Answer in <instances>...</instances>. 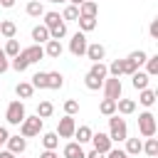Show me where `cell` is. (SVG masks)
<instances>
[{
    "mask_svg": "<svg viewBox=\"0 0 158 158\" xmlns=\"http://www.w3.org/2000/svg\"><path fill=\"white\" fill-rule=\"evenodd\" d=\"M42 17H44V22H42V25H44L47 30H52L54 25H59V22H62V15H59V12H44Z\"/></svg>",
    "mask_w": 158,
    "mask_h": 158,
    "instance_id": "cell-30",
    "label": "cell"
},
{
    "mask_svg": "<svg viewBox=\"0 0 158 158\" xmlns=\"http://www.w3.org/2000/svg\"><path fill=\"white\" fill-rule=\"evenodd\" d=\"M0 158H17V156L10 153V151H0Z\"/></svg>",
    "mask_w": 158,
    "mask_h": 158,
    "instance_id": "cell-48",
    "label": "cell"
},
{
    "mask_svg": "<svg viewBox=\"0 0 158 158\" xmlns=\"http://www.w3.org/2000/svg\"><path fill=\"white\" fill-rule=\"evenodd\" d=\"M74 128H77V121H74V116H64V118H59V123H57V136L59 138H74Z\"/></svg>",
    "mask_w": 158,
    "mask_h": 158,
    "instance_id": "cell-7",
    "label": "cell"
},
{
    "mask_svg": "<svg viewBox=\"0 0 158 158\" xmlns=\"http://www.w3.org/2000/svg\"><path fill=\"white\" fill-rule=\"evenodd\" d=\"M86 44H89V42H86V32L79 30V32H74L72 40H69V52H72L74 57H81V54L86 52Z\"/></svg>",
    "mask_w": 158,
    "mask_h": 158,
    "instance_id": "cell-6",
    "label": "cell"
},
{
    "mask_svg": "<svg viewBox=\"0 0 158 158\" xmlns=\"http://www.w3.org/2000/svg\"><path fill=\"white\" fill-rule=\"evenodd\" d=\"M136 69H138V67H136V62H131V59L126 57V59H123V74H128V77H131Z\"/></svg>",
    "mask_w": 158,
    "mask_h": 158,
    "instance_id": "cell-44",
    "label": "cell"
},
{
    "mask_svg": "<svg viewBox=\"0 0 158 158\" xmlns=\"http://www.w3.org/2000/svg\"><path fill=\"white\" fill-rule=\"evenodd\" d=\"M77 22H79V30H81V32H91V30H96V17L79 15V17H77Z\"/></svg>",
    "mask_w": 158,
    "mask_h": 158,
    "instance_id": "cell-23",
    "label": "cell"
},
{
    "mask_svg": "<svg viewBox=\"0 0 158 158\" xmlns=\"http://www.w3.org/2000/svg\"><path fill=\"white\" fill-rule=\"evenodd\" d=\"M96 12H99V2H96V0H84V2L79 5V15L96 17Z\"/></svg>",
    "mask_w": 158,
    "mask_h": 158,
    "instance_id": "cell-16",
    "label": "cell"
},
{
    "mask_svg": "<svg viewBox=\"0 0 158 158\" xmlns=\"http://www.w3.org/2000/svg\"><path fill=\"white\" fill-rule=\"evenodd\" d=\"M0 5H2V7H12V5H15V0H0Z\"/></svg>",
    "mask_w": 158,
    "mask_h": 158,
    "instance_id": "cell-49",
    "label": "cell"
},
{
    "mask_svg": "<svg viewBox=\"0 0 158 158\" xmlns=\"http://www.w3.org/2000/svg\"><path fill=\"white\" fill-rule=\"evenodd\" d=\"M64 86V77L59 72H47V89H62Z\"/></svg>",
    "mask_w": 158,
    "mask_h": 158,
    "instance_id": "cell-19",
    "label": "cell"
},
{
    "mask_svg": "<svg viewBox=\"0 0 158 158\" xmlns=\"http://www.w3.org/2000/svg\"><path fill=\"white\" fill-rule=\"evenodd\" d=\"M25 10H27V15H30V17H42V15H44V7H42V2H40V0H30Z\"/></svg>",
    "mask_w": 158,
    "mask_h": 158,
    "instance_id": "cell-27",
    "label": "cell"
},
{
    "mask_svg": "<svg viewBox=\"0 0 158 158\" xmlns=\"http://www.w3.org/2000/svg\"><path fill=\"white\" fill-rule=\"evenodd\" d=\"M67 2H69V5H77V7H79V5L84 2V0H67Z\"/></svg>",
    "mask_w": 158,
    "mask_h": 158,
    "instance_id": "cell-50",
    "label": "cell"
},
{
    "mask_svg": "<svg viewBox=\"0 0 158 158\" xmlns=\"http://www.w3.org/2000/svg\"><path fill=\"white\" fill-rule=\"evenodd\" d=\"M141 153H146L148 158H156V156H158V138H153V136H151V138H146V143H143V151H141Z\"/></svg>",
    "mask_w": 158,
    "mask_h": 158,
    "instance_id": "cell-26",
    "label": "cell"
},
{
    "mask_svg": "<svg viewBox=\"0 0 158 158\" xmlns=\"http://www.w3.org/2000/svg\"><path fill=\"white\" fill-rule=\"evenodd\" d=\"M32 40H35V44L47 42V40H49V30H47L44 25H35V27H32Z\"/></svg>",
    "mask_w": 158,
    "mask_h": 158,
    "instance_id": "cell-17",
    "label": "cell"
},
{
    "mask_svg": "<svg viewBox=\"0 0 158 158\" xmlns=\"http://www.w3.org/2000/svg\"><path fill=\"white\" fill-rule=\"evenodd\" d=\"M25 116H27V111H25V104H22L20 99H15V101H10V104H7L5 118H7V123H10V126H20Z\"/></svg>",
    "mask_w": 158,
    "mask_h": 158,
    "instance_id": "cell-3",
    "label": "cell"
},
{
    "mask_svg": "<svg viewBox=\"0 0 158 158\" xmlns=\"http://www.w3.org/2000/svg\"><path fill=\"white\" fill-rule=\"evenodd\" d=\"M10 67H12L15 72H25L30 64H27V59H25L22 54H15V57H12V62H10Z\"/></svg>",
    "mask_w": 158,
    "mask_h": 158,
    "instance_id": "cell-36",
    "label": "cell"
},
{
    "mask_svg": "<svg viewBox=\"0 0 158 158\" xmlns=\"http://www.w3.org/2000/svg\"><path fill=\"white\" fill-rule=\"evenodd\" d=\"M62 37H67V25H64V20L49 30V40H62Z\"/></svg>",
    "mask_w": 158,
    "mask_h": 158,
    "instance_id": "cell-33",
    "label": "cell"
},
{
    "mask_svg": "<svg viewBox=\"0 0 158 158\" xmlns=\"http://www.w3.org/2000/svg\"><path fill=\"white\" fill-rule=\"evenodd\" d=\"M99 114H104V116L116 114V101H114V99H104V101L99 104Z\"/></svg>",
    "mask_w": 158,
    "mask_h": 158,
    "instance_id": "cell-32",
    "label": "cell"
},
{
    "mask_svg": "<svg viewBox=\"0 0 158 158\" xmlns=\"http://www.w3.org/2000/svg\"><path fill=\"white\" fill-rule=\"evenodd\" d=\"M146 57H148V54H146L143 49H136V52H131V54H128V59H131V62H136V67H141V64L146 62Z\"/></svg>",
    "mask_w": 158,
    "mask_h": 158,
    "instance_id": "cell-40",
    "label": "cell"
},
{
    "mask_svg": "<svg viewBox=\"0 0 158 158\" xmlns=\"http://www.w3.org/2000/svg\"><path fill=\"white\" fill-rule=\"evenodd\" d=\"M109 138H111V141H126V138H128L126 118H121L118 114H111V116H109Z\"/></svg>",
    "mask_w": 158,
    "mask_h": 158,
    "instance_id": "cell-1",
    "label": "cell"
},
{
    "mask_svg": "<svg viewBox=\"0 0 158 158\" xmlns=\"http://www.w3.org/2000/svg\"><path fill=\"white\" fill-rule=\"evenodd\" d=\"M54 114V104L52 101H40V106H37V116L40 118H49Z\"/></svg>",
    "mask_w": 158,
    "mask_h": 158,
    "instance_id": "cell-29",
    "label": "cell"
},
{
    "mask_svg": "<svg viewBox=\"0 0 158 158\" xmlns=\"http://www.w3.org/2000/svg\"><path fill=\"white\" fill-rule=\"evenodd\" d=\"M62 42L59 40H47L44 42V57H52V59H59L62 57Z\"/></svg>",
    "mask_w": 158,
    "mask_h": 158,
    "instance_id": "cell-13",
    "label": "cell"
},
{
    "mask_svg": "<svg viewBox=\"0 0 158 158\" xmlns=\"http://www.w3.org/2000/svg\"><path fill=\"white\" fill-rule=\"evenodd\" d=\"M20 54L27 59V64H35V62H40V59L44 57V47H42V44H32V47L20 49Z\"/></svg>",
    "mask_w": 158,
    "mask_h": 158,
    "instance_id": "cell-9",
    "label": "cell"
},
{
    "mask_svg": "<svg viewBox=\"0 0 158 158\" xmlns=\"http://www.w3.org/2000/svg\"><path fill=\"white\" fill-rule=\"evenodd\" d=\"M86 158H106V156H104V153H99V151H89V153H86Z\"/></svg>",
    "mask_w": 158,
    "mask_h": 158,
    "instance_id": "cell-47",
    "label": "cell"
},
{
    "mask_svg": "<svg viewBox=\"0 0 158 158\" xmlns=\"http://www.w3.org/2000/svg\"><path fill=\"white\" fill-rule=\"evenodd\" d=\"M89 74H94L96 79H101V81H104V79L109 77V69H106V64H104V62H94V64H91V69H89Z\"/></svg>",
    "mask_w": 158,
    "mask_h": 158,
    "instance_id": "cell-28",
    "label": "cell"
},
{
    "mask_svg": "<svg viewBox=\"0 0 158 158\" xmlns=\"http://www.w3.org/2000/svg\"><path fill=\"white\" fill-rule=\"evenodd\" d=\"M15 94H17L20 99H30V96L35 94V86H32L30 81H20V84L15 86Z\"/></svg>",
    "mask_w": 158,
    "mask_h": 158,
    "instance_id": "cell-24",
    "label": "cell"
},
{
    "mask_svg": "<svg viewBox=\"0 0 158 158\" xmlns=\"http://www.w3.org/2000/svg\"><path fill=\"white\" fill-rule=\"evenodd\" d=\"M35 89H47V72H37L32 74V81H30Z\"/></svg>",
    "mask_w": 158,
    "mask_h": 158,
    "instance_id": "cell-35",
    "label": "cell"
},
{
    "mask_svg": "<svg viewBox=\"0 0 158 158\" xmlns=\"http://www.w3.org/2000/svg\"><path fill=\"white\" fill-rule=\"evenodd\" d=\"M133 111H136V101H133V99H116V114L128 116V114H133Z\"/></svg>",
    "mask_w": 158,
    "mask_h": 158,
    "instance_id": "cell-15",
    "label": "cell"
},
{
    "mask_svg": "<svg viewBox=\"0 0 158 158\" xmlns=\"http://www.w3.org/2000/svg\"><path fill=\"white\" fill-rule=\"evenodd\" d=\"M77 111H79V101H77V99H67V101H64V114L74 116Z\"/></svg>",
    "mask_w": 158,
    "mask_h": 158,
    "instance_id": "cell-41",
    "label": "cell"
},
{
    "mask_svg": "<svg viewBox=\"0 0 158 158\" xmlns=\"http://www.w3.org/2000/svg\"><path fill=\"white\" fill-rule=\"evenodd\" d=\"M146 74L148 77H156L158 74V54H153V57H146Z\"/></svg>",
    "mask_w": 158,
    "mask_h": 158,
    "instance_id": "cell-31",
    "label": "cell"
},
{
    "mask_svg": "<svg viewBox=\"0 0 158 158\" xmlns=\"http://www.w3.org/2000/svg\"><path fill=\"white\" fill-rule=\"evenodd\" d=\"M148 81H151V77H148L146 72H138V69H136V72L131 74V84H133V89H138V91H141V89H146V86H148Z\"/></svg>",
    "mask_w": 158,
    "mask_h": 158,
    "instance_id": "cell-14",
    "label": "cell"
},
{
    "mask_svg": "<svg viewBox=\"0 0 158 158\" xmlns=\"http://www.w3.org/2000/svg\"><path fill=\"white\" fill-rule=\"evenodd\" d=\"M7 69H10V57H7V54L0 49V74H5Z\"/></svg>",
    "mask_w": 158,
    "mask_h": 158,
    "instance_id": "cell-43",
    "label": "cell"
},
{
    "mask_svg": "<svg viewBox=\"0 0 158 158\" xmlns=\"http://www.w3.org/2000/svg\"><path fill=\"white\" fill-rule=\"evenodd\" d=\"M2 52H5V54H7L10 59H12L15 54H20V42H17L15 37H12V40H7V42H5V49H2Z\"/></svg>",
    "mask_w": 158,
    "mask_h": 158,
    "instance_id": "cell-34",
    "label": "cell"
},
{
    "mask_svg": "<svg viewBox=\"0 0 158 158\" xmlns=\"http://www.w3.org/2000/svg\"><path fill=\"white\" fill-rule=\"evenodd\" d=\"M7 138H10V131H7V126H0V146H2Z\"/></svg>",
    "mask_w": 158,
    "mask_h": 158,
    "instance_id": "cell-46",
    "label": "cell"
},
{
    "mask_svg": "<svg viewBox=\"0 0 158 158\" xmlns=\"http://www.w3.org/2000/svg\"><path fill=\"white\" fill-rule=\"evenodd\" d=\"M156 96H158V91L146 86V89H141V96H138V101H141L143 106H153V104H156Z\"/></svg>",
    "mask_w": 158,
    "mask_h": 158,
    "instance_id": "cell-20",
    "label": "cell"
},
{
    "mask_svg": "<svg viewBox=\"0 0 158 158\" xmlns=\"http://www.w3.org/2000/svg\"><path fill=\"white\" fill-rule=\"evenodd\" d=\"M156 131H158L156 116H153L151 111H143V114H138V133H141L143 138H151V136H156Z\"/></svg>",
    "mask_w": 158,
    "mask_h": 158,
    "instance_id": "cell-4",
    "label": "cell"
},
{
    "mask_svg": "<svg viewBox=\"0 0 158 158\" xmlns=\"http://www.w3.org/2000/svg\"><path fill=\"white\" fill-rule=\"evenodd\" d=\"M106 158H131V156H128L126 151H121V148H114V146H111V151L106 153Z\"/></svg>",
    "mask_w": 158,
    "mask_h": 158,
    "instance_id": "cell-42",
    "label": "cell"
},
{
    "mask_svg": "<svg viewBox=\"0 0 158 158\" xmlns=\"http://www.w3.org/2000/svg\"><path fill=\"white\" fill-rule=\"evenodd\" d=\"M91 133H94V131H91L89 126H77V128H74L77 143H89V141H91Z\"/></svg>",
    "mask_w": 158,
    "mask_h": 158,
    "instance_id": "cell-21",
    "label": "cell"
},
{
    "mask_svg": "<svg viewBox=\"0 0 158 158\" xmlns=\"http://www.w3.org/2000/svg\"><path fill=\"white\" fill-rule=\"evenodd\" d=\"M91 62H101L104 57H106V47L104 44H99V42H91V44H86V52H84Z\"/></svg>",
    "mask_w": 158,
    "mask_h": 158,
    "instance_id": "cell-11",
    "label": "cell"
},
{
    "mask_svg": "<svg viewBox=\"0 0 158 158\" xmlns=\"http://www.w3.org/2000/svg\"><path fill=\"white\" fill-rule=\"evenodd\" d=\"M0 35H2L5 40H12V37L17 35V25H15L12 20H2V22H0Z\"/></svg>",
    "mask_w": 158,
    "mask_h": 158,
    "instance_id": "cell-18",
    "label": "cell"
},
{
    "mask_svg": "<svg viewBox=\"0 0 158 158\" xmlns=\"http://www.w3.org/2000/svg\"><path fill=\"white\" fill-rule=\"evenodd\" d=\"M47 2H67V0H47Z\"/></svg>",
    "mask_w": 158,
    "mask_h": 158,
    "instance_id": "cell-51",
    "label": "cell"
},
{
    "mask_svg": "<svg viewBox=\"0 0 158 158\" xmlns=\"http://www.w3.org/2000/svg\"><path fill=\"white\" fill-rule=\"evenodd\" d=\"M106 69H109V74H111V77H121V74H123V59H114Z\"/></svg>",
    "mask_w": 158,
    "mask_h": 158,
    "instance_id": "cell-38",
    "label": "cell"
},
{
    "mask_svg": "<svg viewBox=\"0 0 158 158\" xmlns=\"http://www.w3.org/2000/svg\"><path fill=\"white\" fill-rule=\"evenodd\" d=\"M91 143H94V151H99V153H109L111 151V146H114V141L109 138V133H91Z\"/></svg>",
    "mask_w": 158,
    "mask_h": 158,
    "instance_id": "cell-8",
    "label": "cell"
},
{
    "mask_svg": "<svg viewBox=\"0 0 158 158\" xmlns=\"http://www.w3.org/2000/svg\"><path fill=\"white\" fill-rule=\"evenodd\" d=\"M84 84H86V89H89V91H96V89H101V84H104V81H101V79H96L94 74H89V72H86Z\"/></svg>",
    "mask_w": 158,
    "mask_h": 158,
    "instance_id": "cell-37",
    "label": "cell"
},
{
    "mask_svg": "<svg viewBox=\"0 0 158 158\" xmlns=\"http://www.w3.org/2000/svg\"><path fill=\"white\" fill-rule=\"evenodd\" d=\"M101 89H104V99H121V79L118 77H109V79H104V84H101Z\"/></svg>",
    "mask_w": 158,
    "mask_h": 158,
    "instance_id": "cell-5",
    "label": "cell"
},
{
    "mask_svg": "<svg viewBox=\"0 0 158 158\" xmlns=\"http://www.w3.org/2000/svg\"><path fill=\"white\" fill-rule=\"evenodd\" d=\"M148 32H151V37H153V40H158V20H151V27H148Z\"/></svg>",
    "mask_w": 158,
    "mask_h": 158,
    "instance_id": "cell-45",
    "label": "cell"
},
{
    "mask_svg": "<svg viewBox=\"0 0 158 158\" xmlns=\"http://www.w3.org/2000/svg\"><path fill=\"white\" fill-rule=\"evenodd\" d=\"M62 156H64V158H86V153H84L81 143H77V141H69V143L64 146Z\"/></svg>",
    "mask_w": 158,
    "mask_h": 158,
    "instance_id": "cell-12",
    "label": "cell"
},
{
    "mask_svg": "<svg viewBox=\"0 0 158 158\" xmlns=\"http://www.w3.org/2000/svg\"><path fill=\"white\" fill-rule=\"evenodd\" d=\"M143 151V141L141 138H126V153L128 156H138Z\"/></svg>",
    "mask_w": 158,
    "mask_h": 158,
    "instance_id": "cell-25",
    "label": "cell"
},
{
    "mask_svg": "<svg viewBox=\"0 0 158 158\" xmlns=\"http://www.w3.org/2000/svg\"><path fill=\"white\" fill-rule=\"evenodd\" d=\"M57 158H59V156H57Z\"/></svg>",
    "mask_w": 158,
    "mask_h": 158,
    "instance_id": "cell-52",
    "label": "cell"
},
{
    "mask_svg": "<svg viewBox=\"0 0 158 158\" xmlns=\"http://www.w3.org/2000/svg\"><path fill=\"white\" fill-rule=\"evenodd\" d=\"M42 121H44V118H40L37 114H35V116H25L22 123H20V136H25V138L40 136V133H42Z\"/></svg>",
    "mask_w": 158,
    "mask_h": 158,
    "instance_id": "cell-2",
    "label": "cell"
},
{
    "mask_svg": "<svg viewBox=\"0 0 158 158\" xmlns=\"http://www.w3.org/2000/svg\"><path fill=\"white\" fill-rule=\"evenodd\" d=\"M42 146H44V151H54V148L59 146V136H57L54 131L42 133Z\"/></svg>",
    "mask_w": 158,
    "mask_h": 158,
    "instance_id": "cell-22",
    "label": "cell"
},
{
    "mask_svg": "<svg viewBox=\"0 0 158 158\" xmlns=\"http://www.w3.org/2000/svg\"><path fill=\"white\" fill-rule=\"evenodd\" d=\"M79 17V7L77 5H67L64 12H62V20H77Z\"/></svg>",
    "mask_w": 158,
    "mask_h": 158,
    "instance_id": "cell-39",
    "label": "cell"
},
{
    "mask_svg": "<svg viewBox=\"0 0 158 158\" xmlns=\"http://www.w3.org/2000/svg\"><path fill=\"white\" fill-rule=\"evenodd\" d=\"M5 143H7V151L15 153V156H22L25 148H27V141H25V136H20V133H17V136H10Z\"/></svg>",
    "mask_w": 158,
    "mask_h": 158,
    "instance_id": "cell-10",
    "label": "cell"
}]
</instances>
